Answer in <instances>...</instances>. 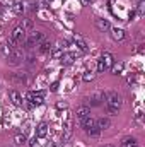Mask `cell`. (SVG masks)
I'll use <instances>...</instances> for the list:
<instances>
[{
  "mask_svg": "<svg viewBox=\"0 0 145 147\" xmlns=\"http://www.w3.org/2000/svg\"><path fill=\"white\" fill-rule=\"evenodd\" d=\"M104 101H106V110L109 115H118V111L121 108V96L114 91L104 94Z\"/></svg>",
  "mask_w": 145,
  "mask_h": 147,
  "instance_id": "6da1fadb",
  "label": "cell"
},
{
  "mask_svg": "<svg viewBox=\"0 0 145 147\" xmlns=\"http://www.w3.org/2000/svg\"><path fill=\"white\" fill-rule=\"evenodd\" d=\"M72 132H73V116L70 113H65V116H63V135H62L63 142H67L72 137Z\"/></svg>",
  "mask_w": 145,
  "mask_h": 147,
  "instance_id": "7a4b0ae2",
  "label": "cell"
},
{
  "mask_svg": "<svg viewBox=\"0 0 145 147\" xmlns=\"http://www.w3.org/2000/svg\"><path fill=\"white\" fill-rule=\"evenodd\" d=\"M26 41V31L22 28H15L12 31V34L9 38V45L10 46H17V45H22Z\"/></svg>",
  "mask_w": 145,
  "mask_h": 147,
  "instance_id": "3957f363",
  "label": "cell"
},
{
  "mask_svg": "<svg viewBox=\"0 0 145 147\" xmlns=\"http://www.w3.org/2000/svg\"><path fill=\"white\" fill-rule=\"evenodd\" d=\"M43 39H44V33H43V31H31L29 36L26 38L24 45H26L28 48H33L34 45H39Z\"/></svg>",
  "mask_w": 145,
  "mask_h": 147,
  "instance_id": "277c9868",
  "label": "cell"
},
{
  "mask_svg": "<svg viewBox=\"0 0 145 147\" xmlns=\"http://www.w3.org/2000/svg\"><path fill=\"white\" fill-rule=\"evenodd\" d=\"M43 99H44V94L43 92H29L28 94V106L29 108H33V106H39L41 103H43Z\"/></svg>",
  "mask_w": 145,
  "mask_h": 147,
  "instance_id": "5b68a950",
  "label": "cell"
},
{
  "mask_svg": "<svg viewBox=\"0 0 145 147\" xmlns=\"http://www.w3.org/2000/svg\"><path fill=\"white\" fill-rule=\"evenodd\" d=\"M87 116H91V106H87V105H82V106H79L77 110H75V115H73V118L80 123L84 118H87Z\"/></svg>",
  "mask_w": 145,
  "mask_h": 147,
  "instance_id": "8992f818",
  "label": "cell"
},
{
  "mask_svg": "<svg viewBox=\"0 0 145 147\" xmlns=\"http://www.w3.org/2000/svg\"><path fill=\"white\" fill-rule=\"evenodd\" d=\"M96 127L103 132V130H108L109 127H111V120L109 118H104V116H101V118H97L96 120Z\"/></svg>",
  "mask_w": 145,
  "mask_h": 147,
  "instance_id": "52a82bcc",
  "label": "cell"
},
{
  "mask_svg": "<svg viewBox=\"0 0 145 147\" xmlns=\"http://www.w3.org/2000/svg\"><path fill=\"white\" fill-rule=\"evenodd\" d=\"M9 96H10V101H12L14 106H22V96H21V92H17V91H10Z\"/></svg>",
  "mask_w": 145,
  "mask_h": 147,
  "instance_id": "ba28073f",
  "label": "cell"
},
{
  "mask_svg": "<svg viewBox=\"0 0 145 147\" xmlns=\"http://www.w3.org/2000/svg\"><path fill=\"white\" fill-rule=\"evenodd\" d=\"M46 135H48V123L43 121V123H39L36 127V137L38 139H44Z\"/></svg>",
  "mask_w": 145,
  "mask_h": 147,
  "instance_id": "9c48e42d",
  "label": "cell"
},
{
  "mask_svg": "<svg viewBox=\"0 0 145 147\" xmlns=\"http://www.w3.org/2000/svg\"><path fill=\"white\" fill-rule=\"evenodd\" d=\"M99 60L104 63V67H106V69H111V65L114 63V60H113V55H111L109 51H104V53L101 55V58H99Z\"/></svg>",
  "mask_w": 145,
  "mask_h": 147,
  "instance_id": "30bf717a",
  "label": "cell"
},
{
  "mask_svg": "<svg viewBox=\"0 0 145 147\" xmlns=\"http://www.w3.org/2000/svg\"><path fill=\"white\" fill-rule=\"evenodd\" d=\"M101 101H104V92H96L91 96V106H99Z\"/></svg>",
  "mask_w": 145,
  "mask_h": 147,
  "instance_id": "8fae6325",
  "label": "cell"
},
{
  "mask_svg": "<svg viewBox=\"0 0 145 147\" xmlns=\"http://www.w3.org/2000/svg\"><path fill=\"white\" fill-rule=\"evenodd\" d=\"M96 28L99 31H108L109 28H111V24H109L108 19H96Z\"/></svg>",
  "mask_w": 145,
  "mask_h": 147,
  "instance_id": "7c38bea8",
  "label": "cell"
},
{
  "mask_svg": "<svg viewBox=\"0 0 145 147\" xmlns=\"http://www.w3.org/2000/svg\"><path fill=\"white\" fill-rule=\"evenodd\" d=\"M111 38H113L114 41H123V39H125V31H123V29H119V28H113Z\"/></svg>",
  "mask_w": 145,
  "mask_h": 147,
  "instance_id": "4fadbf2b",
  "label": "cell"
},
{
  "mask_svg": "<svg viewBox=\"0 0 145 147\" xmlns=\"http://www.w3.org/2000/svg\"><path fill=\"white\" fill-rule=\"evenodd\" d=\"M73 41H75V45L80 48V51H87V43L84 41V38L80 36V34H75V36H73Z\"/></svg>",
  "mask_w": 145,
  "mask_h": 147,
  "instance_id": "5bb4252c",
  "label": "cell"
},
{
  "mask_svg": "<svg viewBox=\"0 0 145 147\" xmlns=\"http://www.w3.org/2000/svg\"><path fill=\"white\" fill-rule=\"evenodd\" d=\"M80 125H82V128H84V132H85V130H89L91 127L96 125V120H94L92 116H87V118H84V120L80 121Z\"/></svg>",
  "mask_w": 145,
  "mask_h": 147,
  "instance_id": "9a60e30c",
  "label": "cell"
},
{
  "mask_svg": "<svg viewBox=\"0 0 145 147\" xmlns=\"http://www.w3.org/2000/svg\"><path fill=\"white\" fill-rule=\"evenodd\" d=\"M51 50H53V46H51L50 41L43 39V41L39 43V51H41V53H51Z\"/></svg>",
  "mask_w": 145,
  "mask_h": 147,
  "instance_id": "2e32d148",
  "label": "cell"
},
{
  "mask_svg": "<svg viewBox=\"0 0 145 147\" xmlns=\"http://www.w3.org/2000/svg\"><path fill=\"white\" fill-rule=\"evenodd\" d=\"M123 70H125V63H121V62H118V63H113V65H111V74H114V75L123 74Z\"/></svg>",
  "mask_w": 145,
  "mask_h": 147,
  "instance_id": "e0dca14e",
  "label": "cell"
},
{
  "mask_svg": "<svg viewBox=\"0 0 145 147\" xmlns=\"http://www.w3.org/2000/svg\"><path fill=\"white\" fill-rule=\"evenodd\" d=\"M12 10H14L15 14H22V12L26 10V3H24V2H19V0H17V2H15V3L12 5Z\"/></svg>",
  "mask_w": 145,
  "mask_h": 147,
  "instance_id": "ac0fdd59",
  "label": "cell"
},
{
  "mask_svg": "<svg viewBox=\"0 0 145 147\" xmlns=\"http://www.w3.org/2000/svg\"><path fill=\"white\" fill-rule=\"evenodd\" d=\"M121 147H137V139H135V137H126V139H123Z\"/></svg>",
  "mask_w": 145,
  "mask_h": 147,
  "instance_id": "d6986e66",
  "label": "cell"
},
{
  "mask_svg": "<svg viewBox=\"0 0 145 147\" xmlns=\"http://www.w3.org/2000/svg\"><path fill=\"white\" fill-rule=\"evenodd\" d=\"M60 58H62V63H63V65H70L73 62V58H75V55H73V53H63Z\"/></svg>",
  "mask_w": 145,
  "mask_h": 147,
  "instance_id": "ffe728a7",
  "label": "cell"
},
{
  "mask_svg": "<svg viewBox=\"0 0 145 147\" xmlns=\"http://www.w3.org/2000/svg\"><path fill=\"white\" fill-rule=\"evenodd\" d=\"M14 142H15V146H24V144L28 142V137H26L24 134H17V135L14 137Z\"/></svg>",
  "mask_w": 145,
  "mask_h": 147,
  "instance_id": "44dd1931",
  "label": "cell"
},
{
  "mask_svg": "<svg viewBox=\"0 0 145 147\" xmlns=\"http://www.w3.org/2000/svg\"><path fill=\"white\" fill-rule=\"evenodd\" d=\"M19 28H22L24 31H28V29H33V19H29V17L22 19V22H21V26H19Z\"/></svg>",
  "mask_w": 145,
  "mask_h": 147,
  "instance_id": "7402d4cb",
  "label": "cell"
},
{
  "mask_svg": "<svg viewBox=\"0 0 145 147\" xmlns=\"http://www.w3.org/2000/svg\"><path fill=\"white\" fill-rule=\"evenodd\" d=\"M85 134L89 135V137H99V134H101V130L94 125V127H91L89 130H85Z\"/></svg>",
  "mask_w": 145,
  "mask_h": 147,
  "instance_id": "603a6c76",
  "label": "cell"
},
{
  "mask_svg": "<svg viewBox=\"0 0 145 147\" xmlns=\"http://www.w3.org/2000/svg\"><path fill=\"white\" fill-rule=\"evenodd\" d=\"M94 79H96V74L94 72H85L82 75V80H84V82H91V80H94Z\"/></svg>",
  "mask_w": 145,
  "mask_h": 147,
  "instance_id": "cb8c5ba5",
  "label": "cell"
},
{
  "mask_svg": "<svg viewBox=\"0 0 145 147\" xmlns=\"http://www.w3.org/2000/svg\"><path fill=\"white\" fill-rule=\"evenodd\" d=\"M62 50H63V48H62V46H58L56 50H51V55H53L55 58H60V57L63 55V53H62Z\"/></svg>",
  "mask_w": 145,
  "mask_h": 147,
  "instance_id": "d4e9b609",
  "label": "cell"
},
{
  "mask_svg": "<svg viewBox=\"0 0 145 147\" xmlns=\"http://www.w3.org/2000/svg\"><path fill=\"white\" fill-rule=\"evenodd\" d=\"M29 147H39V139L34 137L33 140H29Z\"/></svg>",
  "mask_w": 145,
  "mask_h": 147,
  "instance_id": "484cf974",
  "label": "cell"
},
{
  "mask_svg": "<svg viewBox=\"0 0 145 147\" xmlns=\"http://www.w3.org/2000/svg\"><path fill=\"white\" fill-rule=\"evenodd\" d=\"M106 70V67H104V63L101 62V60H97V72H104Z\"/></svg>",
  "mask_w": 145,
  "mask_h": 147,
  "instance_id": "4316f807",
  "label": "cell"
},
{
  "mask_svg": "<svg viewBox=\"0 0 145 147\" xmlns=\"http://www.w3.org/2000/svg\"><path fill=\"white\" fill-rule=\"evenodd\" d=\"M138 16H144V2H138Z\"/></svg>",
  "mask_w": 145,
  "mask_h": 147,
  "instance_id": "83f0119b",
  "label": "cell"
},
{
  "mask_svg": "<svg viewBox=\"0 0 145 147\" xmlns=\"http://www.w3.org/2000/svg\"><path fill=\"white\" fill-rule=\"evenodd\" d=\"M51 91H53V92L58 91V82H53V84H51Z\"/></svg>",
  "mask_w": 145,
  "mask_h": 147,
  "instance_id": "f1b7e54d",
  "label": "cell"
},
{
  "mask_svg": "<svg viewBox=\"0 0 145 147\" xmlns=\"http://www.w3.org/2000/svg\"><path fill=\"white\" fill-rule=\"evenodd\" d=\"M82 3H84V5H91V3H92V0H82Z\"/></svg>",
  "mask_w": 145,
  "mask_h": 147,
  "instance_id": "f546056e",
  "label": "cell"
},
{
  "mask_svg": "<svg viewBox=\"0 0 145 147\" xmlns=\"http://www.w3.org/2000/svg\"><path fill=\"white\" fill-rule=\"evenodd\" d=\"M135 82V77H128V84H133Z\"/></svg>",
  "mask_w": 145,
  "mask_h": 147,
  "instance_id": "4dcf8cb0",
  "label": "cell"
},
{
  "mask_svg": "<svg viewBox=\"0 0 145 147\" xmlns=\"http://www.w3.org/2000/svg\"><path fill=\"white\" fill-rule=\"evenodd\" d=\"M103 147H116V146H103Z\"/></svg>",
  "mask_w": 145,
  "mask_h": 147,
  "instance_id": "1f68e13d",
  "label": "cell"
},
{
  "mask_svg": "<svg viewBox=\"0 0 145 147\" xmlns=\"http://www.w3.org/2000/svg\"><path fill=\"white\" fill-rule=\"evenodd\" d=\"M138 2H142V0H138Z\"/></svg>",
  "mask_w": 145,
  "mask_h": 147,
  "instance_id": "d6a6232c",
  "label": "cell"
}]
</instances>
